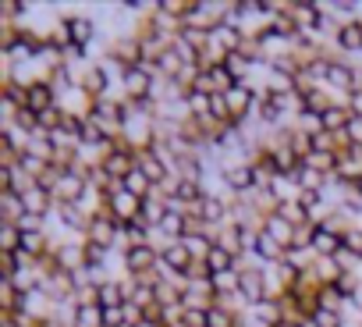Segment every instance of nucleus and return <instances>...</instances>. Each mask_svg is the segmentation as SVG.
Listing matches in <instances>:
<instances>
[{
    "instance_id": "obj_1",
    "label": "nucleus",
    "mask_w": 362,
    "mask_h": 327,
    "mask_svg": "<svg viewBox=\"0 0 362 327\" xmlns=\"http://www.w3.org/2000/svg\"><path fill=\"white\" fill-rule=\"evenodd\" d=\"M50 103H54V89L50 86H29V93H25V107L33 110V114H47L50 110Z\"/></svg>"
},
{
    "instance_id": "obj_2",
    "label": "nucleus",
    "mask_w": 362,
    "mask_h": 327,
    "mask_svg": "<svg viewBox=\"0 0 362 327\" xmlns=\"http://www.w3.org/2000/svg\"><path fill=\"white\" fill-rule=\"evenodd\" d=\"M295 228L281 217V214H274V217H267V235L274 239V242H281V246H288V242H295V235H291Z\"/></svg>"
},
{
    "instance_id": "obj_3",
    "label": "nucleus",
    "mask_w": 362,
    "mask_h": 327,
    "mask_svg": "<svg viewBox=\"0 0 362 327\" xmlns=\"http://www.w3.org/2000/svg\"><path fill=\"white\" fill-rule=\"evenodd\" d=\"M153 263H156V253H153L149 246H132V249H128V270L139 274V270H149Z\"/></svg>"
},
{
    "instance_id": "obj_4",
    "label": "nucleus",
    "mask_w": 362,
    "mask_h": 327,
    "mask_svg": "<svg viewBox=\"0 0 362 327\" xmlns=\"http://www.w3.org/2000/svg\"><path fill=\"white\" fill-rule=\"evenodd\" d=\"M181 228H185V214H177V210H167V217L160 221V231H163V235H167L170 242H181V235H185Z\"/></svg>"
},
{
    "instance_id": "obj_5",
    "label": "nucleus",
    "mask_w": 362,
    "mask_h": 327,
    "mask_svg": "<svg viewBox=\"0 0 362 327\" xmlns=\"http://www.w3.org/2000/svg\"><path fill=\"white\" fill-rule=\"evenodd\" d=\"M224 96H228V110H231V114H238V117L245 114V107H249V100H252V93H249L242 82H238L235 89H228Z\"/></svg>"
},
{
    "instance_id": "obj_6",
    "label": "nucleus",
    "mask_w": 362,
    "mask_h": 327,
    "mask_svg": "<svg viewBox=\"0 0 362 327\" xmlns=\"http://www.w3.org/2000/svg\"><path fill=\"white\" fill-rule=\"evenodd\" d=\"M224 182H228L231 189H249V185L256 182V171H252V168H231V171L224 175Z\"/></svg>"
},
{
    "instance_id": "obj_7",
    "label": "nucleus",
    "mask_w": 362,
    "mask_h": 327,
    "mask_svg": "<svg viewBox=\"0 0 362 327\" xmlns=\"http://www.w3.org/2000/svg\"><path fill=\"white\" fill-rule=\"evenodd\" d=\"M337 43L344 47V50H362V25H344L341 33H337Z\"/></svg>"
},
{
    "instance_id": "obj_8",
    "label": "nucleus",
    "mask_w": 362,
    "mask_h": 327,
    "mask_svg": "<svg viewBox=\"0 0 362 327\" xmlns=\"http://www.w3.org/2000/svg\"><path fill=\"white\" fill-rule=\"evenodd\" d=\"M68 29H71L75 47H86V43H89V36H93V22H89V18H71V22H68Z\"/></svg>"
},
{
    "instance_id": "obj_9",
    "label": "nucleus",
    "mask_w": 362,
    "mask_h": 327,
    "mask_svg": "<svg viewBox=\"0 0 362 327\" xmlns=\"http://www.w3.org/2000/svg\"><path fill=\"white\" fill-rule=\"evenodd\" d=\"M149 185H153V182H149V178H146L142 171H132V175H128V178L121 182V189H124V193H132V196H142V193H146Z\"/></svg>"
},
{
    "instance_id": "obj_10",
    "label": "nucleus",
    "mask_w": 362,
    "mask_h": 327,
    "mask_svg": "<svg viewBox=\"0 0 362 327\" xmlns=\"http://www.w3.org/2000/svg\"><path fill=\"white\" fill-rule=\"evenodd\" d=\"M252 246H256V253H263L267 260H274V256L281 253V242H274L267 231H256V242H252Z\"/></svg>"
},
{
    "instance_id": "obj_11",
    "label": "nucleus",
    "mask_w": 362,
    "mask_h": 327,
    "mask_svg": "<svg viewBox=\"0 0 362 327\" xmlns=\"http://www.w3.org/2000/svg\"><path fill=\"white\" fill-rule=\"evenodd\" d=\"M142 175H146L149 182H163V164H160L153 153H146V156H142Z\"/></svg>"
},
{
    "instance_id": "obj_12",
    "label": "nucleus",
    "mask_w": 362,
    "mask_h": 327,
    "mask_svg": "<svg viewBox=\"0 0 362 327\" xmlns=\"http://www.w3.org/2000/svg\"><path fill=\"white\" fill-rule=\"evenodd\" d=\"M100 320H103V306H82L75 323H78V327H96Z\"/></svg>"
},
{
    "instance_id": "obj_13",
    "label": "nucleus",
    "mask_w": 362,
    "mask_h": 327,
    "mask_svg": "<svg viewBox=\"0 0 362 327\" xmlns=\"http://www.w3.org/2000/svg\"><path fill=\"white\" fill-rule=\"evenodd\" d=\"M348 121H351V117H348L344 110H337V107H327V110H323V128H327V132H334L337 125L344 128Z\"/></svg>"
},
{
    "instance_id": "obj_14",
    "label": "nucleus",
    "mask_w": 362,
    "mask_h": 327,
    "mask_svg": "<svg viewBox=\"0 0 362 327\" xmlns=\"http://www.w3.org/2000/svg\"><path fill=\"white\" fill-rule=\"evenodd\" d=\"M341 242H344V249H348V253L362 256V231H358V228H348V231H341Z\"/></svg>"
},
{
    "instance_id": "obj_15",
    "label": "nucleus",
    "mask_w": 362,
    "mask_h": 327,
    "mask_svg": "<svg viewBox=\"0 0 362 327\" xmlns=\"http://www.w3.org/2000/svg\"><path fill=\"white\" fill-rule=\"evenodd\" d=\"M235 320H231V313H224V309H210L206 313V327H231Z\"/></svg>"
},
{
    "instance_id": "obj_16",
    "label": "nucleus",
    "mask_w": 362,
    "mask_h": 327,
    "mask_svg": "<svg viewBox=\"0 0 362 327\" xmlns=\"http://www.w3.org/2000/svg\"><path fill=\"white\" fill-rule=\"evenodd\" d=\"M316 327H341V320H337V313H330V309H320L316 316Z\"/></svg>"
},
{
    "instance_id": "obj_17",
    "label": "nucleus",
    "mask_w": 362,
    "mask_h": 327,
    "mask_svg": "<svg viewBox=\"0 0 362 327\" xmlns=\"http://www.w3.org/2000/svg\"><path fill=\"white\" fill-rule=\"evenodd\" d=\"M348 135H351V139H362V117H351V121H348Z\"/></svg>"
},
{
    "instance_id": "obj_18",
    "label": "nucleus",
    "mask_w": 362,
    "mask_h": 327,
    "mask_svg": "<svg viewBox=\"0 0 362 327\" xmlns=\"http://www.w3.org/2000/svg\"><path fill=\"white\" fill-rule=\"evenodd\" d=\"M351 295H355V302H358V306H362V288H355V292H351Z\"/></svg>"
}]
</instances>
